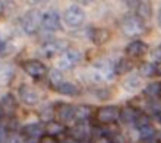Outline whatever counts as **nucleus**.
Returning <instances> with one entry per match:
<instances>
[{
    "instance_id": "f257e3e1",
    "label": "nucleus",
    "mask_w": 161,
    "mask_h": 143,
    "mask_svg": "<svg viewBox=\"0 0 161 143\" xmlns=\"http://www.w3.org/2000/svg\"><path fill=\"white\" fill-rule=\"evenodd\" d=\"M145 22L147 21H144L142 18H139L135 13H132V15H127V16H125L122 19L120 29L129 38H139L148 32V26H147Z\"/></svg>"
},
{
    "instance_id": "f03ea898",
    "label": "nucleus",
    "mask_w": 161,
    "mask_h": 143,
    "mask_svg": "<svg viewBox=\"0 0 161 143\" xmlns=\"http://www.w3.org/2000/svg\"><path fill=\"white\" fill-rule=\"evenodd\" d=\"M42 12L38 9H30L21 18V28L26 35H35L41 28Z\"/></svg>"
},
{
    "instance_id": "7ed1b4c3",
    "label": "nucleus",
    "mask_w": 161,
    "mask_h": 143,
    "mask_svg": "<svg viewBox=\"0 0 161 143\" xmlns=\"http://www.w3.org/2000/svg\"><path fill=\"white\" fill-rule=\"evenodd\" d=\"M120 107L117 105H104L95 109L94 113V120L100 126H110L114 124L120 118Z\"/></svg>"
},
{
    "instance_id": "20e7f679",
    "label": "nucleus",
    "mask_w": 161,
    "mask_h": 143,
    "mask_svg": "<svg viewBox=\"0 0 161 143\" xmlns=\"http://www.w3.org/2000/svg\"><path fill=\"white\" fill-rule=\"evenodd\" d=\"M82 56L80 51L75 50V48H66L64 51H62L57 57V67L60 70H72L73 67H76L79 64Z\"/></svg>"
},
{
    "instance_id": "39448f33",
    "label": "nucleus",
    "mask_w": 161,
    "mask_h": 143,
    "mask_svg": "<svg viewBox=\"0 0 161 143\" xmlns=\"http://www.w3.org/2000/svg\"><path fill=\"white\" fill-rule=\"evenodd\" d=\"M63 19L66 22V25L70 28H78L85 22V12L84 9L78 6V4H72L69 6L63 13Z\"/></svg>"
},
{
    "instance_id": "423d86ee",
    "label": "nucleus",
    "mask_w": 161,
    "mask_h": 143,
    "mask_svg": "<svg viewBox=\"0 0 161 143\" xmlns=\"http://www.w3.org/2000/svg\"><path fill=\"white\" fill-rule=\"evenodd\" d=\"M22 69L25 72L26 75L32 77V79H42L44 76H47V66L42 63L41 60H25L21 63Z\"/></svg>"
},
{
    "instance_id": "0eeeda50",
    "label": "nucleus",
    "mask_w": 161,
    "mask_h": 143,
    "mask_svg": "<svg viewBox=\"0 0 161 143\" xmlns=\"http://www.w3.org/2000/svg\"><path fill=\"white\" fill-rule=\"evenodd\" d=\"M69 47L68 41L64 40H60V38H56V40H48L41 45L40 48V54L50 59V57H54L56 54H60L62 51H64Z\"/></svg>"
},
{
    "instance_id": "6e6552de",
    "label": "nucleus",
    "mask_w": 161,
    "mask_h": 143,
    "mask_svg": "<svg viewBox=\"0 0 161 143\" xmlns=\"http://www.w3.org/2000/svg\"><path fill=\"white\" fill-rule=\"evenodd\" d=\"M75 109H76V107L72 104L59 102L57 105H54V118L68 126L69 123L75 121Z\"/></svg>"
},
{
    "instance_id": "1a4fd4ad",
    "label": "nucleus",
    "mask_w": 161,
    "mask_h": 143,
    "mask_svg": "<svg viewBox=\"0 0 161 143\" xmlns=\"http://www.w3.org/2000/svg\"><path fill=\"white\" fill-rule=\"evenodd\" d=\"M41 29L47 32H56L62 29V18L57 10H47L42 13Z\"/></svg>"
},
{
    "instance_id": "9d476101",
    "label": "nucleus",
    "mask_w": 161,
    "mask_h": 143,
    "mask_svg": "<svg viewBox=\"0 0 161 143\" xmlns=\"http://www.w3.org/2000/svg\"><path fill=\"white\" fill-rule=\"evenodd\" d=\"M149 53V47L147 42H144L142 40H135V41H132L130 44H127V47L125 48V54L126 57L132 60H141L142 57Z\"/></svg>"
},
{
    "instance_id": "9b49d317",
    "label": "nucleus",
    "mask_w": 161,
    "mask_h": 143,
    "mask_svg": "<svg viewBox=\"0 0 161 143\" xmlns=\"http://www.w3.org/2000/svg\"><path fill=\"white\" fill-rule=\"evenodd\" d=\"M88 38L92 41V44L101 47L111 40V32L107 28H98V26H89L88 31Z\"/></svg>"
},
{
    "instance_id": "f8f14e48",
    "label": "nucleus",
    "mask_w": 161,
    "mask_h": 143,
    "mask_svg": "<svg viewBox=\"0 0 161 143\" xmlns=\"http://www.w3.org/2000/svg\"><path fill=\"white\" fill-rule=\"evenodd\" d=\"M18 93H19V98H21V101L28 107H34L38 104L40 101V93L37 92V89L32 88L31 85H21L19 89H18Z\"/></svg>"
},
{
    "instance_id": "ddd939ff",
    "label": "nucleus",
    "mask_w": 161,
    "mask_h": 143,
    "mask_svg": "<svg viewBox=\"0 0 161 143\" xmlns=\"http://www.w3.org/2000/svg\"><path fill=\"white\" fill-rule=\"evenodd\" d=\"M129 6L135 15L142 18L144 21H148L153 16V4L148 0H130Z\"/></svg>"
},
{
    "instance_id": "4468645a",
    "label": "nucleus",
    "mask_w": 161,
    "mask_h": 143,
    "mask_svg": "<svg viewBox=\"0 0 161 143\" xmlns=\"http://www.w3.org/2000/svg\"><path fill=\"white\" fill-rule=\"evenodd\" d=\"M18 99L12 93H6L0 99V114L8 118H12L18 111Z\"/></svg>"
},
{
    "instance_id": "2eb2a0df",
    "label": "nucleus",
    "mask_w": 161,
    "mask_h": 143,
    "mask_svg": "<svg viewBox=\"0 0 161 143\" xmlns=\"http://www.w3.org/2000/svg\"><path fill=\"white\" fill-rule=\"evenodd\" d=\"M46 133L44 131V123L37 121V123H30L21 129V135L24 136L25 140H38L40 136Z\"/></svg>"
},
{
    "instance_id": "dca6fc26",
    "label": "nucleus",
    "mask_w": 161,
    "mask_h": 143,
    "mask_svg": "<svg viewBox=\"0 0 161 143\" xmlns=\"http://www.w3.org/2000/svg\"><path fill=\"white\" fill-rule=\"evenodd\" d=\"M44 131L47 135H51V136H56V137H60V136L66 135L69 131L68 126L63 124L62 121L56 120V118H51L48 121L44 123Z\"/></svg>"
},
{
    "instance_id": "f3484780",
    "label": "nucleus",
    "mask_w": 161,
    "mask_h": 143,
    "mask_svg": "<svg viewBox=\"0 0 161 143\" xmlns=\"http://www.w3.org/2000/svg\"><path fill=\"white\" fill-rule=\"evenodd\" d=\"M141 109H138L136 107H132V105H127L125 108L120 109V118L122 123L125 126H135V121H136V117H138V114H139Z\"/></svg>"
},
{
    "instance_id": "a211bd4d",
    "label": "nucleus",
    "mask_w": 161,
    "mask_h": 143,
    "mask_svg": "<svg viewBox=\"0 0 161 143\" xmlns=\"http://www.w3.org/2000/svg\"><path fill=\"white\" fill-rule=\"evenodd\" d=\"M135 60L129 59V57H122L114 63V72L117 76H125L127 73H130L135 69Z\"/></svg>"
},
{
    "instance_id": "6ab92c4d",
    "label": "nucleus",
    "mask_w": 161,
    "mask_h": 143,
    "mask_svg": "<svg viewBox=\"0 0 161 143\" xmlns=\"http://www.w3.org/2000/svg\"><path fill=\"white\" fill-rule=\"evenodd\" d=\"M54 91L57 93L66 95V97H78V95L80 93V88L78 86V85H75L73 82H66V80H63Z\"/></svg>"
},
{
    "instance_id": "aec40b11",
    "label": "nucleus",
    "mask_w": 161,
    "mask_h": 143,
    "mask_svg": "<svg viewBox=\"0 0 161 143\" xmlns=\"http://www.w3.org/2000/svg\"><path fill=\"white\" fill-rule=\"evenodd\" d=\"M63 80H64L63 79V73H62V70H60L59 67L51 69V70L47 72V82H48V86H50L53 91H54Z\"/></svg>"
},
{
    "instance_id": "412c9836",
    "label": "nucleus",
    "mask_w": 161,
    "mask_h": 143,
    "mask_svg": "<svg viewBox=\"0 0 161 143\" xmlns=\"http://www.w3.org/2000/svg\"><path fill=\"white\" fill-rule=\"evenodd\" d=\"M141 86H142V76L139 75L129 76L123 82V89L127 91V92H136V91H139Z\"/></svg>"
},
{
    "instance_id": "4be33fe9",
    "label": "nucleus",
    "mask_w": 161,
    "mask_h": 143,
    "mask_svg": "<svg viewBox=\"0 0 161 143\" xmlns=\"http://www.w3.org/2000/svg\"><path fill=\"white\" fill-rule=\"evenodd\" d=\"M136 131H138L139 139L142 140V142H147V140H151V139H154V137H157V130H155V127L153 126V123H148V124L136 129Z\"/></svg>"
},
{
    "instance_id": "5701e85b",
    "label": "nucleus",
    "mask_w": 161,
    "mask_h": 143,
    "mask_svg": "<svg viewBox=\"0 0 161 143\" xmlns=\"http://www.w3.org/2000/svg\"><path fill=\"white\" fill-rule=\"evenodd\" d=\"M92 117V108L89 105H78L75 109V121H89Z\"/></svg>"
},
{
    "instance_id": "b1692460",
    "label": "nucleus",
    "mask_w": 161,
    "mask_h": 143,
    "mask_svg": "<svg viewBox=\"0 0 161 143\" xmlns=\"http://www.w3.org/2000/svg\"><path fill=\"white\" fill-rule=\"evenodd\" d=\"M138 73L142 77H154L155 75V63H149V61H142L138 67Z\"/></svg>"
},
{
    "instance_id": "393cba45",
    "label": "nucleus",
    "mask_w": 161,
    "mask_h": 143,
    "mask_svg": "<svg viewBox=\"0 0 161 143\" xmlns=\"http://www.w3.org/2000/svg\"><path fill=\"white\" fill-rule=\"evenodd\" d=\"M40 118H41L42 123L54 118V105H50V104H48V105L41 107V109H40Z\"/></svg>"
},
{
    "instance_id": "a878e982",
    "label": "nucleus",
    "mask_w": 161,
    "mask_h": 143,
    "mask_svg": "<svg viewBox=\"0 0 161 143\" xmlns=\"http://www.w3.org/2000/svg\"><path fill=\"white\" fill-rule=\"evenodd\" d=\"M158 93H160V83H149L144 89V95L148 98H158Z\"/></svg>"
},
{
    "instance_id": "bb28decb",
    "label": "nucleus",
    "mask_w": 161,
    "mask_h": 143,
    "mask_svg": "<svg viewBox=\"0 0 161 143\" xmlns=\"http://www.w3.org/2000/svg\"><path fill=\"white\" fill-rule=\"evenodd\" d=\"M37 143H60L59 142V137H56V136H51V135H47L44 133L42 136H40Z\"/></svg>"
},
{
    "instance_id": "cd10ccee",
    "label": "nucleus",
    "mask_w": 161,
    "mask_h": 143,
    "mask_svg": "<svg viewBox=\"0 0 161 143\" xmlns=\"http://www.w3.org/2000/svg\"><path fill=\"white\" fill-rule=\"evenodd\" d=\"M6 143H24V136H22L21 133H19V135H16V133H12V135L8 137Z\"/></svg>"
},
{
    "instance_id": "c85d7f7f",
    "label": "nucleus",
    "mask_w": 161,
    "mask_h": 143,
    "mask_svg": "<svg viewBox=\"0 0 161 143\" xmlns=\"http://www.w3.org/2000/svg\"><path fill=\"white\" fill-rule=\"evenodd\" d=\"M8 50V40L0 34V54H3V51Z\"/></svg>"
},
{
    "instance_id": "c756f323",
    "label": "nucleus",
    "mask_w": 161,
    "mask_h": 143,
    "mask_svg": "<svg viewBox=\"0 0 161 143\" xmlns=\"http://www.w3.org/2000/svg\"><path fill=\"white\" fill-rule=\"evenodd\" d=\"M153 57L155 61H161V45H158L157 48L153 51Z\"/></svg>"
},
{
    "instance_id": "7c9ffc66",
    "label": "nucleus",
    "mask_w": 161,
    "mask_h": 143,
    "mask_svg": "<svg viewBox=\"0 0 161 143\" xmlns=\"http://www.w3.org/2000/svg\"><path fill=\"white\" fill-rule=\"evenodd\" d=\"M97 97H98V99H108L110 98V92L108 91H98Z\"/></svg>"
},
{
    "instance_id": "2f4dec72",
    "label": "nucleus",
    "mask_w": 161,
    "mask_h": 143,
    "mask_svg": "<svg viewBox=\"0 0 161 143\" xmlns=\"http://www.w3.org/2000/svg\"><path fill=\"white\" fill-rule=\"evenodd\" d=\"M60 143H80V142H79V140H76L75 137H72L70 135H68V136H66V137L63 139V142H60Z\"/></svg>"
},
{
    "instance_id": "473e14b6",
    "label": "nucleus",
    "mask_w": 161,
    "mask_h": 143,
    "mask_svg": "<svg viewBox=\"0 0 161 143\" xmlns=\"http://www.w3.org/2000/svg\"><path fill=\"white\" fill-rule=\"evenodd\" d=\"M78 4H82V6H88V4H91V3H94L95 0H75Z\"/></svg>"
},
{
    "instance_id": "72a5a7b5",
    "label": "nucleus",
    "mask_w": 161,
    "mask_h": 143,
    "mask_svg": "<svg viewBox=\"0 0 161 143\" xmlns=\"http://www.w3.org/2000/svg\"><path fill=\"white\" fill-rule=\"evenodd\" d=\"M4 140H6V130L0 126V143H3Z\"/></svg>"
},
{
    "instance_id": "f704fd0d",
    "label": "nucleus",
    "mask_w": 161,
    "mask_h": 143,
    "mask_svg": "<svg viewBox=\"0 0 161 143\" xmlns=\"http://www.w3.org/2000/svg\"><path fill=\"white\" fill-rule=\"evenodd\" d=\"M155 75L161 77V61H157V63H155Z\"/></svg>"
},
{
    "instance_id": "c9c22d12",
    "label": "nucleus",
    "mask_w": 161,
    "mask_h": 143,
    "mask_svg": "<svg viewBox=\"0 0 161 143\" xmlns=\"http://www.w3.org/2000/svg\"><path fill=\"white\" fill-rule=\"evenodd\" d=\"M154 117H155V120H157V121L161 124V111H158V113L154 114Z\"/></svg>"
},
{
    "instance_id": "e433bc0d",
    "label": "nucleus",
    "mask_w": 161,
    "mask_h": 143,
    "mask_svg": "<svg viewBox=\"0 0 161 143\" xmlns=\"http://www.w3.org/2000/svg\"><path fill=\"white\" fill-rule=\"evenodd\" d=\"M157 22H158V25L161 26V8L158 9V12H157Z\"/></svg>"
},
{
    "instance_id": "4c0bfd02",
    "label": "nucleus",
    "mask_w": 161,
    "mask_h": 143,
    "mask_svg": "<svg viewBox=\"0 0 161 143\" xmlns=\"http://www.w3.org/2000/svg\"><path fill=\"white\" fill-rule=\"evenodd\" d=\"M31 4H40V3H42V2H46V0H28Z\"/></svg>"
},
{
    "instance_id": "58836bf2",
    "label": "nucleus",
    "mask_w": 161,
    "mask_h": 143,
    "mask_svg": "<svg viewBox=\"0 0 161 143\" xmlns=\"http://www.w3.org/2000/svg\"><path fill=\"white\" fill-rule=\"evenodd\" d=\"M158 98L161 99V82H160V93H158Z\"/></svg>"
}]
</instances>
